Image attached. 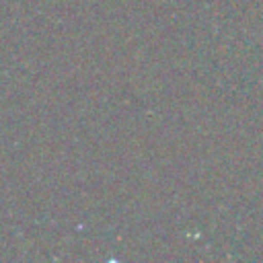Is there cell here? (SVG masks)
<instances>
[]
</instances>
